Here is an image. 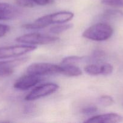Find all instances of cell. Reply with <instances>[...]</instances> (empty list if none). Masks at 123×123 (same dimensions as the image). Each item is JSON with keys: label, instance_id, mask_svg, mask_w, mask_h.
Listing matches in <instances>:
<instances>
[{"label": "cell", "instance_id": "cell-18", "mask_svg": "<svg viewBox=\"0 0 123 123\" xmlns=\"http://www.w3.org/2000/svg\"><path fill=\"white\" fill-rule=\"evenodd\" d=\"M98 112V108L94 106H89L83 108L82 111V114L84 115H90L96 114Z\"/></svg>", "mask_w": 123, "mask_h": 123}, {"label": "cell", "instance_id": "cell-7", "mask_svg": "<svg viewBox=\"0 0 123 123\" xmlns=\"http://www.w3.org/2000/svg\"><path fill=\"white\" fill-rule=\"evenodd\" d=\"M42 80L41 76L28 74L22 76L14 84V88L19 90H27L38 84Z\"/></svg>", "mask_w": 123, "mask_h": 123}, {"label": "cell", "instance_id": "cell-4", "mask_svg": "<svg viewBox=\"0 0 123 123\" xmlns=\"http://www.w3.org/2000/svg\"><path fill=\"white\" fill-rule=\"evenodd\" d=\"M61 66L47 62H36L31 64L27 68L28 74L42 76L60 74Z\"/></svg>", "mask_w": 123, "mask_h": 123}, {"label": "cell", "instance_id": "cell-15", "mask_svg": "<svg viewBox=\"0 0 123 123\" xmlns=\"http://www.w3.org/2000/svg\"><path fill=\"white\" fill-rule=\"evenodd\" d=\"M85 57L79 56H69L65 57L62 61V64H74L82 61Z\"/></svg>", "mask_w": 123, "mask_h": 123}, {"label": "cell", "instance_id": "cell-1", "mask_svg": "<svg viewBox=\"0 0 123 123\" xmlns=\"http://www.w3.org/2000/svg\"><path fill=\"white\" fill-rule=\"evenodd\" d=\"M74 13L71 12H59L41 17L31 24H26L22 27L27 30H39L53 24H60L69 22L74 18Z\"/></svg>", "mask_w": 123, "mask_h": 123}, {"label": "cell", "instance_id": "cell-21", "mask_svg": "<svg viewBox=\"0 0 123 123\" xmlns=\"http://www.w3.org/2000/svg\"><path fill=\"white\" fill-rule=\"evenodd\" d=\"M35 6H47L52 2V0H31Z\"/></svg>", "mask_w": 123, "mask_h": 123}, {"label": "cell", "instance_id": "cell-17", "mask_svg": "<svg viewBox=\"0 0 123 123\" xmlns=\"http://www.w3.org/2000/svg\"><path fill=\"white\" fill-rule=\"evenodd\" d=\"M98 102L103 106H109L114 103V100L111 96L104 95L100 97Z\"/></svg>", "mask_w": 123, "mask_h": 123}, {"label": "cell", "instance_id": "cell-14", "mask_svg": "<svg viewBox=\"0 0 123 123\" xmlns=\"http://www.w3.org/2000/svg\"><path fill=\"white\" fill-rule=\"evenodd\" d=\"M72 27V24H60L55 26H52L49 29V31L51 33L54 34H57L62 33L63 32L68 31V30L71 29Z\"/></svg>", "mask_w": 123, "mask_h": 123}, {"label": "cell", "instance_id": "cell-10", "mask_svg": "<svg viewBox=\"0 0 123 123\" xmlns=\"http://www.w3.org/2000/svg\"><path fill=\"white\" fill-rule=\"evenodd\" d=\"M20 10L13 5L0 2V20H8L19 16Z\"/></svg>", "mask_w": 123, "mask_h": 123}, {"label": "cell", "instance_id": "cell-11", "mask_svg": "<svg viewBox=\"0 0 123 123\" xmlns=\"http://www.w3.org/2000/svg\"><path fill=\"white\" fill-rule=\"evenodd\" d=\"M123 117L116 113H107L92 117L84 121V123H116L122 121Z\"/></svg>", "mask_w": 123, "mask_h": 123}, {"label": "cell", "instance_id": "cell-20", "mask_svg": "<svg viewBox=\"0 0 123 123\" xmlns=\"http://www.w3.org/2000/svg\"><path fill=\"white\" fill-rule=\"evenodd\" d=\"M10 31V26L4 24H0V37L6 36V34Z\"/></svg>", "mask_w": 123, "mask_h": 123}, {"label": "cell", "instance_id": "cell-5", "mask_svg": "<svg viewBox=\"0 0 123 123\" xmlns=\"http://www.w3.org/2000/svg\"><path fill=\"white\" fill-rule=\"evenodd\" d=\"M37 49V47L30 44L11 46L0 48V59H7L24 55Z\"/></svg>", "mask_w": 123, "mask_h": 123}, {"label": "cell", "instance_id": "cell-2", "mask_svg": "<svg viewBox=\"0 0 123 123\" xmlns=\"http://www.w3.org/2000/svg\"><path fill=\"white\" fill-rule=\"evenodd\" d=\"M113 33L112 26L106 23H98L90 26L82 34L84 38L95 42H102L109 39Z\"/></svg>", "mask_w": 123, "mask_h": 123}, {"label": "cell", "instance_id": "cell-8", "mask_svg": "<svg viewBox=\"0 0 123 123\" xmlns=\"http://www.w3.org/2000/svg\"><path fill=\"white\" fill-rule=\"evenodd\" d=\"M84 71L89 75H109L113 72V67L109 63L92 64L88 65L84 68Z\"/></svg>", "mask_w": 123, "mask_h": 123}, {"label": "cell", "instance_id": "cell-16", "mask_svg": "<svg viewBox=\"0 0 123 123\" xmlns=\"http://www.w3.org/2000/svg\"><path fill=\"white\" fill-rule=\"evenodd\" d=\"M102 4L113 7H123V0H101Z\"/></svg>", "mask_w": 123, "mask_h": 123}, {"label": "cell", "instance_id": "cell-12", "mask_svg": "<svg viewBox=\"0 0 123 123\" xmlns=\"http://www.w3.org/2000/svg\"><path fill=\"white\" fill-rule=\"evenodd\" d=\"M60 74L67 76L75 77L82 74V70L74 64H62Z\"/></svg>", "mask_w": 123, "mask_h": 123}, {"label": "cell", "instance_id": "cell-13", "mask_svg": "<svg viewBox=\"0 0 123 123\" xmlns=\"http://www.w3.org/2000/svg\"><path fill=\"white\" fill-rule=\"evenodd\" d=\"M103 18L109 20H119L123 19V12L115 9H109L105 11Z\"/></svg>", "mask_w": 123, "mask_h": 123}, {"label": "cell", "instance_id": "cell-6", "mask_svg": "<svg viewBox=\"0 0 123 123\" xmlns=\"http://www.w3.org/2000/svg\"><path fill=\"white\" fill-rule=\"evenodd\" d=\"M57 84L54 83H47L37 86L31 90L25 97L26 101H33L39 99L52 94L59 89Z\"/></svg>", "mask_w": 123, "mask_h": 123}, {"label": "cell", "instance_id": "cell-19", "mask_svg": "<svg viewBox=\"0 0 123 123\" xmlns=\"http://www.w3.org/2000/svg\"><path fill=\"white\" fill-rule=\"evenodd\" d=\"M16 3L19 7H33L35 4L31 0H16Z\"/></svg>", "mask_w": 123, "mask_h": 123}, {"label": "cell", "instance_id": "cell-9", "mask_svg": "<svg viewBox=\"0 0 123 123\" xmlns=\"http://www.w3.org/2000/svg\"><path fill=\"white\" fill-rule=\"evenodd\" d=\"M27 60V58L24 57L8 61H0V76H6L12 74L14 72L16 67L26 62Z\"/></svg>", "mask_w": 123, "mask_h": 123}, {"label": "cell", "instance_id": "cell-3", "mask_svg": "<svg viewBox=\"0 0 123 123\" xmlns=\"http://www.w3.org/2000/svg\"><path fill=\"white\" fill-rule=\"evenodd\" d=\"M59 37L56 36L39 32H32L19 36L16 38V41L18 43L23 44L30 45H42L54 43L59 40Z\"/></svg>", "mask_w": 123, "mask_h": 123}]
</instances>
